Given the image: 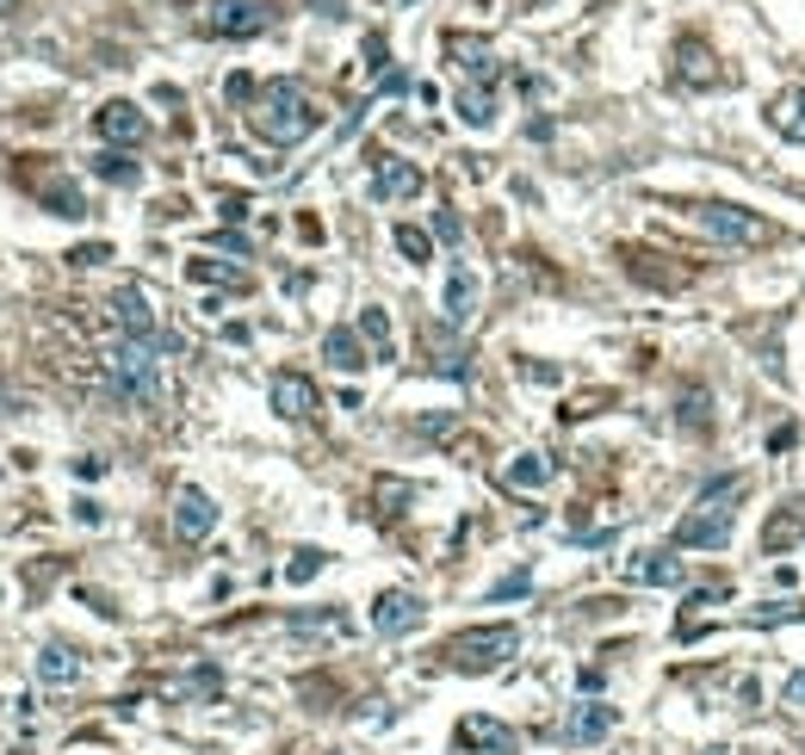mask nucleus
<instances>
[{"label":"nucleus","mask_w":805,"mask_h":755,"mask_svg":"<svg viewBox=\"0 0 805 755\" xmlns=\"http://www.w3.org/2000/svg\"><path fill=\"white\" fill-rule=\"evenodd\" d=\"M99 372H106V391L118 396V403H130V410H156L161 403V353L149 341H130V334H118V341L106 347V360H99Z\"/></svg>","instance_id":"nucleus-2"},{"label":"nucleus","mask_w":805,"mask_h":755,"mask_svg":"<svg viewBox=\"0 0 805 755\" xmlns=\"http://www.w3.org/2000/svg\"><path fill=\"white\" fill-rule=\"evenodd\" d=\"M688 570H681V557H669V551H638L626 564V583H645V588H676Z\"/></svg>","instance_id":"nucleus-18"},{"label":"nucleus","mask_w":805,"mask_h":755,"mask_svg":"<svg viewBox=\"0 0 805 755\" xmlns=\"http://www.w3.org/2000/svg\"><path fill=\"white\" fill-rule=\"evenodd\" d=\"M372 161H379L372 168V199L379 205H403V199H415L427 187V173L415 161H403V156H372Z\"/></svg>","instance_id":"nucleus-8"},{"label":"nucleus","mask_w":805,"mask_h":755,"mask_svg":"<svg viewBox=\"0 0 805 755\" xmlns=\"http://www.w3.org/2000/svg\"><path fill=\"white\" fill-rule=\"evenodd\" d=\"M322 360H329L335 372H360V365H366L360 329H329V334H322Z\"/></svg>","instance_id":"nucleus-20"},{"label":"nucleus","mask_w":805,"mask_h":755,"mask_svg":"<svg viewBox=\"0 0 805 755\" xmlns=\"http://www.w3.org/2000/svg\"><path fill=\"white\" fill-rule=\"evenodd\" d=\"M360 341L372 347V360H396V334H391V316L379 304H366L360 310Z\"/></svg>","instance_id":"nucleus-24"},{"label":"nucleus","mask_w":805,"mask_h":755,"mask_svg":"<svg viewBox=\"0 0 805 755\" xmlns=\"http://www.w3.org/2000/svg\"><path fill=\"white\" fill-rule=\"evenodd\" d=\"M750 496V477H712L707 489H700L695 502H707V508H731V502H743Z\"/></svg>","instance_id":"nucleus-33"},{"label":"nucleus","mask_w":805,"mask_h":755,"mask_svg":"<svg viewBox=\"0 0 805 755\" xmlns=\"http://www.w3.org/2000/svg\"><path fill=\"white\" fill-rule=\"evenodd\" d=\"M218 248H230V254H248V236H236V230H223V236H218Z\"/></svg>","instance_id":"nucleus-44"},{"label":"nucleus","mask_w":805,"mask_h":755,"mask_svg":"<svg viewBox=\"0 0 805 755\" xmlns=\"http://www.w3.org/2000/svg\"><path fill=\"white\" fill-rule=\"evenodd\" d=\"M731 545V508L695 502V514L676 520V551H725Z\"/></svg>","instance_id":"nucleus-7"},{"label":"nucleus","mask_w":805,"mask_h":755,"mask_svg":"<svg viewBox=\"0 0 805 755\" xmlns=\"http://www.w3.org/2000/svg\"><path fill=\"white\" fill-rule=\"evenodd\" d=\"M472 316H477V273L453 267L446 273V329H465Z\"/></svg>","instance_id":"nucleus-19"},{"label":"nucleus","mask_w":805,"mask_h":755,"mask_svg":"<svg viewBox=\"0 0 805 755\" xmlns=\"http://www.w3.org/2000/svg\"><path fill=\"white\" fill-rule=\"evenodd\" d=\"M695 223L712 242H731V248H769L774 242V223L743 205H695Z\"/></svg>","instance_id":"nucleus-6"},{"label":"nucleus","mask_w":805,"mask_h":755,"mask_svg":"<svg viewBox=\"0 0 805 755\" xmlns=\"http://www.w3.org/2000/svg\"><path fill=\"white\" fill-rule=\"evenodd\" d=\"M731 588L725 583H707V588H695V595H688V607H712V600H725Z\"/></svg>","instance_id":"nucleus-40"},{"label":"nucleus","mask_w":805,"mask_h":755,"mask_svg":"<svg viewBox=\"0 0 805 755\" xmlns=\"http://www.w3.org/2000/svg\"><path fill=\"white\" fill-rule=\"evenodd\" d=\"M410 502H415V483H403V477H379V483H372V508H379L384 520H396Z\"/></svg>","instance_id":"nucleus-28"},{"label":"nucleus","mask_w":805,"mask_h":755,"mask_svg":"<svg viewBox=\"0 0 805 755\" xmlns=\"http://www.w3.org/2000/svg\"><path fill=\"white\" fill-rule=\"evenodd\" d=\"M422 595H410V588H384L379 600H372V631L379 638H403V631H415L422 626Z\"/></svg>","instance_id":"nucleus-9"},{"label":"nucleus","mask_w":805,"mask_h":755,"mask_svg":"<svg viewBox=\"0 0 805 755\" xmlns=\"http://www.w3.org/2000/svg\"><path fill=\"white\" fill-rule=\"evenodd\" d=\"M254 94H261V87H254L248 75H230V81H223V99H230V106H254Z\"/></svg>","instance_id":"nucleus-35"},{"label":"nucleus","mask_w":805,"mask_h":755,"mask_svg":"<svg viewBox=\"0 0 805 755\" xmlns=\"http://www.w3.org/2000/svg\"><path fill=\"white\" fill-rule=\"evenodd\" d=\"M458 118L472 130H490L496 125V87H458Z\"/></svg>","instance_id":"nucleus-26"},{"label":"nucleus","mask_w":805,"mask_h":755,"mask_svg":"<svg viewBox=\"0 0 805 755\" xmlns=\"http://www.w3.org/2000/svg\"><path fill=\"white\" fill-rule=\"evenodd\" d=\"M168 693H174V700H187V693H205V700H211V693H223V676L211 669V662H199V669H192L187 681H174Z\"/></svg>","instance_id":"nucleus-34"},{"label":"nucleus","mask_w":805,"mask_h":755,"mask_svg":"<svg viewBox=\"0 0 805 755\" xmlns=\"http://www.w3.org/2000/svg\"><path fill=\"white\" fill-rule=\"evenodd\" d=\"M614 724H619V706H607V700H583V706H570V719H564V743H601Z\"/></svg>","instance_id":"nucleus-15"},{"label":"nucleus","mask_w":805,"mask_h":755,"mask_svg":"<svg viewBox=\"0 0 805 755\" xmlns=\"http://www.w3.org/2000/svg\"><path fill=\"white\" fill-rule=\"evenodd\" d=\"M793 440H799V427H793V422H781V427L769 434V453H793Z\"/></svg>","instance_id":"nucleus-39"},{"label":"nucleus","mask_w":805,"mask_h":755,"mask_svg":"<svg viewBox=\"0 0 805 755\" xmlns=\"http://www.w3.org/2000/svg\"><path fill=\"white\" fill-rule=\"evenodd\" d=\"M805 533V502H793L781 520H769V533H762V551L769 557H781V551H793V539Z\"/></svg>","instance_id":"nucleus-27"},{"label":"nucleus","mask_w":805,"mask_h":755,"mask_svg":"<svg viewBox=\"0 0 805 755\" xmlns=\"http://www.w3.org/2000/svg\"><path fill=\"white\" fill-rule=\"evenodd\" d=\"M396 254H403V260H415V267H427V260H434V236H427V230H415V223H396Z\"/></svg>","instance_id":"nucleus-32"},{"label":"nucleus","mask_w":805,"mask_h":755,"mask_svg":"<svg viewBox=\"0 0 805 755\" xmlns=\"http://www.w3.org/2000/svg\"><path fill=\"white\" fill-rule=\"evenodd\" d=\"M781 700H787V706H805V676H793L787 688H781Z\"/></svg>","instance_id":"nucleus-42"},{"label":"nucleus","mask_w":805,"mask_h":755,"mask_svg":"<svg viewBox=\"0 0 805 755\" xmlns=\"http://www.w3.org/2000/svg\"><path fill=\"white\" fill-rule=\"evenodd\" d=\"M458 749H477V755H515V731L496 719H484V712H472V719H458Z\"/></svg>","instance_id":"nucleus-14"},{"label":"nucleus","mask_w":805,"mask_h":755,"mask_svg":"<svg viewBox=\"0 0 805 755\" xmlns=\"http://www.w3.org/2000/svg\"><path fill=\"white\" fill-rule=\"evenodd\" d=\"M676 75L688 81V87H719L725 68L712 63V50L700 44V38H681V44H676Z\"/></svg>","instance_id":"nucleus-17"},{"label":"nucleus","mask_w":805,"mask_h":755,"mask_svg":"<svg viewBox=\"0 0 805 755\" xmlns=\"http://www.w3.org/2000/svg\"><path fill=\"white\" fill-rule=\"evenodd\" d=\"M75 471L87 477V483H94V477H106V458H75Z\"/></svg>","instance_id":"nucleus-43"},{"label":"nucleus","mask_w":805,"mask_h":755,"mask_svg":"<svg viewBox=\"0 0 805 755\" xmlns=\"http://www.w3.org/2000/svg\"><path fill=\"white\" fill-rule=\"evenodd\" d=\"M0 13H13V0H0Z\"/></svg>","instance_id":"nucleus-45"},{"label":"nucleus","mask_w":805,"mask_h":755,"mask_svg":"<svg viewBox=\"0 0 805 755\" xmlns=\"http://www.w3.org/2000/svg\"><path fill=\"white\" fill-rule=\"evenodd\" d=\"M676 422L688 427V434H707V427H712V391H707V384H681Z\"/></svg>","instance_id":"nucleus-21"},{"label":"nucleus","mask_w":805,"mask_h":755,"mask_svg":"<svg viewBox=\"0 0 805 755\" xmlns=\"http://www.w3.org/2000/svg\"><path fill=\"white\" fill-rule=\"evenodd\" d=\"M267 396H273V410H279L285 422H310V415L322 410V396H316V384L304 372H279L267 384Z\"/></svg>","instance_id":"nucleus-13"},{"label":"nucleus","mask_w":805,"mask_h":755,"mask_svg":"<svg viewBox=\"0 0 805 755\" xmlns=\"http://www.w3.org/2000/svg\"><path fill=\"white\" fill-rule=\"evenodd\" d=\"M707 755H725V749H707Z\"/></svg>","instance_id":"nucleus-46"},{"label":"nucleus","mask_w":805,"mask_h":755,"mask_svg":"<svg viewBox=\"0 0 805 755\" xmlns=\"http://www.w3.org/2000/svg\"><path fill=\"white\" fill-rule=\"evenodd\" d=\"M248 125H254V137L273 142V149H298V142L316 130V106H310V94H304V81H292V75L267 81L248 106Z\"/></svg>","instance_id":"nucleus-1"},{"label":"nucleus","mask_w":805,"mask_h":755,"mask_svg":"<svg viewBox=\"0 0 805 755\" xmlns=\"http://www.w3.org/2000/svg\"><path fill=\"white\" fill-rule=\"evenodd\" d=\"M769 125L781 130L787 142H805V87H793V94H781L769 106Z\"/></svg>","instance_id":"nucleus-25"},{"label":"nucleus","mask_w":805,"mask_h":755,"mask_svg":"<svg viewBox=\"0 0 805 755\" xmlns=\"http://www.w3.org/2000/svg\"><path fill=\"white\" fill-rule=\"evenodd\" d=\"M322 564H329V551L298 545V551H292V564H285V583H292V588H304L310 576H322Z\"/></svg>","instance_id":"nucleus-31"},{"label":"nucleus","mask_w":805,"mask_h":755,"mask_svg":"<svg viewBox=\"0 0 805 755\" xmlns=\"http://www.w3.org/2000/svg\"><path fill=\"white\" fill-rule=\"evenodd\" d=\"M94 173L106 180V187H137V180H142V168L125 156V149H106V156H94Z\"/></svg>","instance_id":"nucleus-29"},{"label":"nucleus","mask_w":805,"mask_h":755,"mask_svg":"<svg viewBox=\"0 0 805 755\" xmlns=\"http://www.w3.org/2000/svg\"><path fill=\"white\" fill-rule=\"evenodd\" d=\"M515 650H521V631L515 626H472V631H458L441 657H446V669H458V676H490V669H502Z\"/></svg>","instance_id":"nucleus-3"},{"label":"nucleus","mask_w":805,"mask_h":755,"mask_svg":"<svg viewBox=\"0 0 805 755\" xmlns=\"http://www.w3.org/2000/svg\"><path fill=\"white\" fill-rule=\"evenodd\" d=\"M38 199L50 205V217H87V199H81L75 180H56L50 173V180H38Z\"/></svg>","instance_id":"nucleus-22"},{"label":"nucleus","mask_w":805,"mask_h":755,"mask_svg":"<svg viewBox=\"0 0 805 755\" xmlns=\"http://www.w3.org/2000/svg\"><path fill=\"white\" fill-rule=\"evenodd\" d=\"M248 217V199L242 192H223V223H242Z\"/></svg>","instance_id":"nucleus-41"},{"label":"nucleus","mask_w":805,"mask_h":755,"mask_svg":"<svg viewBox=\"0 0 805 755\" xmlns=\"http://www.w3.org/2000/svg\"><path fill=\"white\" fill-rule=\"evenodd\" d=\"M552 477H558V465H552L546 453H521V458H515V465L502 471V483H508V489H546Z\"/></svg>","instance_id":"nucleus-23"},{"label":"nucleus","mask_w":805,"mask_h":755,"mask_svg":"<svg viewBox=\"0 0 805 755\" xmlns=\"http://www.w3.org/2000/svg\"><path fill=\"white\" fill-rule=\"evenodd\" d=\"M446 56L458 63V75L472 81V87H496V75H502V63H496V50L484 44V38H446Z\"/></svg>","instance_id":"nucleus-12"},{"label":"nucleus","mask_w":805,"mask_h":755,"mask_svg":"<svg viewBox=\"0 0 805 755\" xmlns=\"http://www.w3.org/2000/svg\"><path fill=\"white\" fill-rule=\"evenodd\" d=\"M106 310H112V322H118V334H130V341H149V347H156V353H161V360L187 347L174 329H161V316L149 310V291H142V285H118Z\"/></svg>","instance_id":"nucleus-4"},{"label":"nucleus","mask_w":805,"mask_h":755,"mask_svg":"<svg viewBox=\"0 0 805 755\" xmlns=\"http://www.w3.org/2000/svg\"><path fill=\"white\" fill-rule=\"evenodd\" d=\"M192 279L199 285H223V291H248V273L242 267H223V260H192Z\"/></svg>","instance_id":"nucleus-30"},{"label":"nucleus","mask_w":805,"mask_h":755,"mask_svg":"<svg viewBox=\"0 0 805 755\" xmlns=\"http://www.w3.org/2000/svg\"><path fill=\"white\" fill-rule=\"evenodd\" d=\"M273 0H199V25L211 38H230V44H248V38L273 32Z\"/></svg>","instance_id":"nucleus-5"},{"label":"nucleus","mask_w":805,"mask_h":755,"mask_svg":"<svg viewBox=\"0 0 805 755\" xmlns=\"http://www.w3.org/2000/svg\"><path fill=\"white\" fill-rule=\"evenodd\" d=\"M434 236H441V242H465V223H458V211H441V217H434Z\"/></svg>","instance_id":"nucleus-37"},{"label":"nucleus","mask_w":805,"mask_h":755,"mask_svg":"<svg viewBox=\"0 0 805 755\" xmlns=\"http://www.w3.org/2000/svg\"><path fill=\"white\" fill-rule=\"evenodd\" d=\"M527 588H533V576H527V570H515V576H502V583L490 588V600H515V595H527Z\"/></svg>","instance_id":"nucleus-36"},{"label":"nucleus","mask_w":805,"mask_h":755,"mask_svg":"<svg viewBox=\"0 0 805 755\" xmlns=\"http://www.w3.org/2000/svg\"><path fill=\"white\" fill-rule=\"evenodd\" d=\"M38 681H44V688H75L81 681V650L63 645V638H50V645L38 650Z\"/></svg>","instance_id":"nucleus-16"},{"label":"nucleus","mask_w":805,"mask_h":755,"mask_svg":"<svg viewBox=\"0 0 805 755\" xmlns=\"http://www.w3.org/2000/svg\"><path fill=\"white\" fill-rule=\"evenodd\" d=\"M68 260H75V267H99V260H112V248L106 242H87V248H75Z\"/></svg>","instance_id":"nucleus-38"},{"label":"nucleus","mask_w":805,"mask_h":755,"mask_svg":"<svg viewBox=\"0 0 805 755\" xmlns=\"http://www.w3.org/2000/svg\"><path fill=\"white\" fill-rule=\"evenodd\" d=\"M211 527H218V502H211L199 483H187L174 496V533L187 539V545H199V539H211Z\"/></svg>","instance_id":"nucleus-11"},{"label":"nucleus","mask_w":805,"mask_h":755,"mask_svg":"<svg viewBox=\"0 0 805 755\" xmlns=\"http://www.w3.org/2000/svg\"><path fill=\"white\" fill-rule=\"evenodd\" d=\"M99 137L112 142V149H137V142H149V118H142L130 99H106V106L94 111Z\"/></svg>","instance_id":"nucleus-10"}]
</instances>
